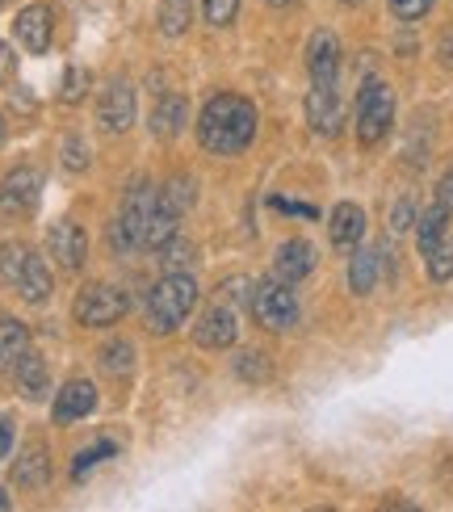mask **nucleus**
<instances>
[{"instance_id": "obj_1", "label": "nucleus", "mask_w": 453, "mask_h": 512, "mask_svg": "<svg viewBox=\"0 0 453 512\" xmlns=\"http://www.w3.org/2000/svg\"><path fill=\"white\" fill-rule=\"evenodd\" d=\"M256 135V105L240 93H219L206 101V110L198 114V139L206 152L214 156H235L244 152Z\"/></svg>"}, {"instance_id": "obj_2", "label": "nucleus", "mask_w": 453, "mask_h": 512, "mask_svg": "<svg viewBox=\"0 0 453 512\" xmlns=\"http://www.w3.org/2000/svg\"><path fill=\"white\" fill-rule=\"evenodd\" d=\"M198 303V282L189 273H168L160 277L147 294V324L151 332H172L185 324V315Z\"/></svg>"}, {"instance_id": "obj_3", "label": "nucleus", "mask_w": 453, "mask_h": 512, "mask_svg": "<svg viewBox=\"0 0 453 512\" xmlns=\"http://www.w3.org/2000/svg\"><path fill=\"white\" fill-rule=\"evenodd\" d=\"M252 315L256 324L269 328V332H290L298 324V294L290 282H282V277H265L261 286H252Z\"/></svg>"}, {"instance_id": "obj_4", "label": "nucleus", "mask_w": 453, "mask_h": 512, "mask_svg": "<svg viewBox=\"0 0 453 512\" xmlns=\"http://www.w3.org/2000/svg\"><path fill=\"white\" fill-rule=\"evenodd\" d=\"M156 194L160 189H151L147 181H139L131 194L122 198V210L110 227V240H114V252H131V248H143V231H147V219L151 210H156Z\"/></svg>"}, {"instance_id": "obj_5", "label": "nucleus", "mask_w": 453, "mask_h": 512, "mask_svg": "<svg viewBox=\"0 0 453 512\" xmlns=\"http://www.w3.org/2000/svg\"><path fill=\"white\" fill-rule=\"evenodd\" d=\"M391 122H395V93L382 80H365V89L357 97V139L365 147H374L386 139Z\"/></svg>"}, {"instance_id": "obj_6", "label": "nucleus", "mask_w": 453, "mask_h": 512, "mask_svg": "<svg viewBox=\"0 0 453 512\" xmlns=\"http://www.w3.org/2000/svg\"><path fill=\"white\" fill-rule=\"evenodd\" d=\"M126 311H131V298H126L118 286H105V282L84 286L76 294V307H72L76 324H84V328H110Z\"/></svg>"}, {"instance_id": "obj_7", "label": "nucleus", "mask_w": 453, "mask_h": 512, "mask_svg": "<svg viewBox=\"0 0 453 512\" xmlns=\"http://www.w3.org/2000/svg\"><path fill=\"white\" fill-rule=\"evenodd\" d=\"M38 194H42V173L38 168H26V164L13 168V173L0 181V215H9V219L34 215Z\"/></svg>"}, {"instance_id": "obj_8", "label": "nucleus", "mask_w": 453, "mask_h": 512, "mask_svg": "<svg viewBox=\"0 0 453 512\" xmlns=\"http://www.w3.org/2000/svg\"><path fill=\"white\" fill-rule=\"evenodd\" d=\"M97 118H101L105 131H114V135L131 131V122H135V89H131V84H126V80L105 84V93L97 101Z\"/></svg>"}, {"instance_id": "obj_9", "label": "nucleus", "mask_w": 453, "mask_h": 512, "mask_svg": "<svg viewBox=\"0 0 453 512\" xmlns=\"http://www.w3.org/2000/svg\"><path fill=\"white\" fill-rule=\"evenodd\" d=\"M47 252L51 261H59L63 273H76L84 265V256H89V240H84V231L76 223H55L47 231Z\"/></svg>"}, {"instance_id": "obj_10", "label": "nucleus", "mask_w": 453, "mask_h": 512, "mask_svg": "<svg viewBox=\"0 0 453 512\" xmlns=\"http://www.w3.org/2000/svg\"><path fill=\"white\" fill-rule=\"evenodd\" d=\"M235 336H240V324H235V311H231L227 303L210 307V311L198 319V328H193V340H198L202 349H231Z\"/></svg>"}, {"instance_id": "obj_11", "label": "nucleus", "mask_w": 453, "mask_h": 512, "mask_svg": "<svg viewBox=\"0 0 453 512\" xmlns=\"http://www.w3.org/2000/svg\"><path fill=\"white\" fill-rule=\"evenodd\" d=\"M307 122L319 135H336L344 126V105H340L336 84H315V89L307 93Z\"/></svg>"}, {"instance_id": "obj_12", "label": "nucleus", "mask_w": 453, "mask_h": 512, "mask_svg": "<svg viewBox=\"0 0 453 512\" xmlns=\"http://www.w3.org/2000/svg\"><path fill=\"white\" fill-rule=\"evenodd\" d=\"M307 72L315 84H336L340 76V42L332 30H315L311 47H307Z\"/></svg>"}, {"instance_id": "obj_13", "label": "nucleus", "mask_w": 453, "mask_h": 512, "mask_svg": "<svg viewBox=\"0 0 453 512\" xmlns=\"http://www.w3.org/2000/svg\"><path fill=\"white\" fill-rule=\"evenodd\" d=\"M51 26H55V17H51V9L47 5H30V9H21L17 13V42L26 47L30 55H42L51 47Z\"/></svg>"}, {"instance_id": "obj_14", "label": "nucleus", "mask_w": 453, "mask_h": 512, "mask_svg": "<svg viewBox=\"0 0 453 512\" xmlns=\"http://www.w3.org/2000/svg\"><path fill=\"white\" fill-rule=\"evenodd\" d=\"M97 408V391H93V382H68V387L59 391L55 399V424H72V420H84Z\"/></svg>"}, {"instance_id": "obj_15", "label": "nucleus", "mask_w": 453, "mask_h": 512, "mask_svg": "<svg viewBox=\"0 0 453 512\" xmlns=\"http://www.w3.org/2000/svg\"><path fill=\"white\" fill-rule=\"evenodd\" d=\"M328 236L336 248H357L361 236H365V210L353 206V202H340L328 219Z\"/></svg>"}, {"instance_id": "obj_16", "label": "nucleus", "mask_w": 453, "mask_h": 512, "mask_svg": "<svg viewBox=\"0 0 453 512\" xmlns=\"http://www.w3.org/2000/svg\"><path fill=\"white\" fill-rule=\"evenodd\" d=\"M315 269V248L307 244V240H286L282 248H277V277L282 282H302Z\"/></svg>"}, {"instance_id": "obj_17", "label": "nucleus", "mask_w": 453, "mask_h": 512, "mask_svg": "<svg viewBox=\"0 0 453 512\" xmlns=\"http://www.w3.org/2000/svg\"><path fill=\"white\" fill-rule=\"evenodd\" d=\"M185 122H189V101H185L181 93L160 97V105L151 110V131H156V139L181 135V131H185Z\"/></svg>"}, {"instance_id": "obj_18", "label": "nucleus", "mask_w": 453, "mask_h": 512, "mask_svg": "<svg viewBox=\"0 0 453 512\" xmlns=\"http://www.w3.org/2000/svg\"><path fill=\"white\" fill-rule=\"evenodd\" d=\"M13 479L17 487H47L51 483V454H47V445H26L13 466Z\"/></svg>"}, {"instance_id": "obj_19", "label": "nucleus", "mask_w": 453, "mask_h": 512, "mask_svg": "<svg viewBox=\"0 0 453 512\" xmlns=\"http://www.w3.org/2000/svg\"><path fill=\"white\" fill-rule=\"evenodd\" d=\"M17 391L26 399H47L51 395V370L38 353H26L17 361Z\"/></svg>"}, {"instance_id": "obj_20", "label": "nucleus", "mask_w": 453, "mask_h": 512, "mask_svg": "<svg viewBox=\"0 0 453 512\" xmlns=\"http://www.w3.org/2000/svg\"><path fill=\"white\" fill-rule=\"evenodd\" d=\"M30 353V328L21 319H0V370L17 366Z\"/></svg>"}, {"instance_id": "obj_21", "label": "nucleus", "mask_w": 453, "mask_h": 512, "mask_svg": "<svg viewBox=\"0 0 453 512\" xmlns=\"http://www.w3.org/2000/svg\"><path fill=\"white\" fill-rule=\"evenodd\" d=\"M13 290L26 298V303H47V294H51V269H47V261H38V256L30 252V261H26V269H21Z\"/></svg>"}, {"instance_id": "obj_22", "label": "nucleus", "mask_w": 453, "mask_h": 512, "mask_svg": "<svg viewBox=\"0 0 453 512\" xmlns=\"http://www.w3.org/2000/svg\"><path fill=\"white\" fill-rule=\"evenodd\" d=\"M177 223H181V215H177V210H168V206H160V194H156V210H151L147 231H143V248L160 252L172 236H177Z\"/></svg>"}, {"instance_id": "obj_23", "label": "nucleus", "mask_w": 453, "mask_h": 512, "mask_svg": "<svg viewBox=\"0 0 453 512\" xmlns=\"http://www.w3.org/2000/svg\"><path fill=\"white\" fill-rule=\"evenodd\" d=\"M378 273H382V252L361 248L349 261V286H353V294H370L378 286Z\"/></svg>"}, {"instance_id": "obj_24", "label": "nucleus", "mask_w": 453, "mask_h": 512, "mask_svg": "<svg viewBox=\"0 0 453 512\" xmlns=\"http://www.w3.org/2000/svg\"><path fill=\"white\" fill-rule=\"evenodd\" d=\"M445 223H449V210L437 202V206H428L424 215H420V223H416V236H420V252H433L441 240H449L445 236Z\"/></svg>"}, {"instance_id": "obj_25", "label": "nucleus", "mask_w": 453, "mask_h": 512, "mask_svg": "<svg viewBox=\"0 0 453 512\" xmlns=\"http://www.w3.org/2000/svg\"><path fill=\"white\" fill-rule=\"evenodd\" d=\"M193 202H198V185H193L189 177H172V181L160 189V206L177 210V215H185Z\"/></svg>"}, {"instance_id": "obj_26", "label": "nucleus", "mask_w": 453, "mask_h": 512, "mask_svg": "<svg viewBox=\"0 0 453 512\" xmlns=\"http://www.w3.org/2000/svg\"><path fill=\"white\" fill-rule=\"evenodd\" d=\"M189 21H193L189 0H164V5H160V30L168 38H181L189 30Z\"/></svg>"}, {"instance_id": "obj_27", "label": "nucleus", "mask_w": 453, "mask_h": 512, "mask_svg": "<svg viewBox=\"0 0 453 512\" xmlns=\"http://www.w3.org/2000/svg\"><path fill=\"white\" fill-rule=\"evenodd\" d=\"M26 261H30V248L26 244H0V282H9V286H17V277H21V269H26Z\"/></svg>"}, {"instance_id": "obj_28", "label": "nucleus", "mask_w": 453, "mask_h": 512, "mask_svg": "<svg viewBox=\"0 0 453 512\" xmlns=\"http://www.w3.org/2000/svg\"><path fill=\"white\" fill-rule=\"evenodd\" d=\"M84 93H93V76L72 63V68L63 72V89H59V97H63V105H80Z\"/></svg>"}, {"instance_id": "obj_29", "label": "nucleus", "mask_w": 453, "mask_h": 512, "mask_svg": "<svg viewBox=\"0 0 453 512\" xmlns=\"http://www.w3.org/2000/svg\"><path fill=\"white\" fill-rule=\"evenodd\" d=\"M193 256H198V252H193V244H189V240H181V236H172V240L160 248V261H164V269H168V273H185Z\"/></svg>"}, {"instance_id": "obj_30", "label": "nucleus", "mask_w": 453, "mask_h": 512, "mask_svg": "<svg viewBox=\"0 0 453 512\" xmlns=\"http://www.w3.org/2000/svg\"><path fill=\"white\" fill-rule=\"evenodd\" d=\"M424 261H428V277H433V282H449L453 277V244L441 240L433 252H424Z\"/></svg>"}, {"instance_id": "obj_31", "label": "nucleus", "mask_w": 453, "mask_h": 512, "mask_svg": "<svg viewBox=\"0 0 453 512\" xmlns=\"http://www.w3.org/2000/svg\"><path fill=\"white\" fill-rule=\"evenodd\" d=\"M101 361H105V370L110 374H126L135 366V349L126 345V340H110V345L101 349Z\"/></svg>"}, {"instance_id": "obj_32", "label": "nucleus", "mask_w": 453, "mask_h": 512, "mask_svg": "<svg viewBox=\"0 0 453 512\" xmlns=\"http://www.w3.org/2000/svg\"><path fill=\"white\" fill-rule=\"evenodd\" d=\"M235 374H240L244 382H269L273 366H269V357H265V353H244L240 361H235Z\"/></svg>"}, {"instance_id": "obj_33", "label": "nucleus", "mask_w": 453, "mask_h": 512, "mask_svg": "<svg viewBox=\"0 0 453 512\" xmlns=\"http://www.w3.org/2000/svg\"><path fill=\"white\" fill-rule=\"evenodd\" d=\"M206 21L210 26H231L235 13H240V0H206Z\"/></svg>"}, {"instance_id": "obj_34", "label": "nucleus", "mask_w": 453, "mask_h": 512, "mask_svg": "<svg viewBox=\"0 0 453 512\" xmlns=\"http://www.w3.org/2000/svg\"><path fill=\"white\" fill-rule=\"evenodd\" d=\"M412 227H416V206L407 198H399L395 210H391V231H395V236H403V231H412Z\"/></svg>"}, {"instance_id": "obj_35", "label": "nucleus", "mask_w": 453, "mask_h": 512, "mask_svg": "<svg viewBox=\"0 0 453 512\" xmlns=\"http://www.w3.org/2000/svg\"><path fill=\"white\" fill-rule=\"evenodd\" d=\"M428 9H433V0H391V13L399 21H420Z\"/></svg>"}, {"instance_id": "obj_36", "label": "nucleus", "mask_w": 453, "mask_h": 512, "mask_svg": "<svg viewBox=\"0 0 453 512\" xmlns=\"http://www.w3.org/2000/svg\"><path fill=\"white\" fill-rule=\"evenodd\" d=\"M105 454H114V445H110V441H101V445H97V450H89V454H80V458H76V471H72V475L80 479V475H84V471H89V466H93L97 458H105Z\"/></svg>"}, {"instance_id": "obj_37", "label": "nucleus", "mask_w": 453, "mask_h": 512, "mask_svg": "<svg viewBox=\"0 0 453 512\" xmlns=\"http://www.w3.org/2000/svg\"><path fill=\"white\" fill-rule=\"evenodd\" d=\"M63 156H68V168H72V173H80V168L89 164V156H84V143H80V139H68V147H63Z\"/></svg>"}, {"instance_id": "obj_38", "label": "nucleus", "mask_w": 453, "mask_h": 512, "mask_svg": "<svg viewBox=\"0 0 453 512\" xmlns=\"http://www.w3.org/2000/svg\"><path fill=\"white\" fill-rule=\"evenodd\" d=\"M437 202H441L445 210H453V168H449V173L441 177V185H437Z\"/></svg>"}, {"instance_id": "obj_39", "label": "nucleus", "mask_w": 453, "mask_h": 512, "mask_svg": "<svg viewBox=\"0 0 453 512\" xmlns=\"http://www.w3.org/2000/svg\"><path fill=\"white\" fill-rule=\"evenodd\" d=\"M9 445H13V420H9V416H0V458L9 454Z\"/></svg>"}, {"instance_id": "obj_40", "label": "nucleus", "mask_w": 453, "mask_h": 512, "mask_svg": "<svg viewBox=\"0 0 453 512\" xmlns=\"http://www.w3.org/2000/svg\"><path fill=\"white\" fill-rule=\"evenodd\" d=\"M13 68H17V59H13V51L5 47V42H0V80H9Z\"/></svg>"}, {"instance_id": "obj_41", "label": "nucleus", "mask_w": 453, "mask_h": 512, "mask_svg": "<svg viewBox=\"0 0 453 512\" xmlns=\"http://www.w3.org/2000/svg\"><path fill=\"white\" fill-rule=\"evenodd\" d=\"M265 5H273V9H282V5H294V0H265Z\"/></svg>"}, {"instance_id": "obj_42", "label": "nucleus", "mask_w": 453, "mask_h": 512, "mask_svg": "<svg viewBox=\"0 0 453 512\" xmlns=\"http://www.w3.org/2000/svg\"><path fill=\"white\" fill-rule=\"evenodd\" d=\"M5 508H9V496H5V492H0V512H5Z\"/></svg>"}, {"instance_id": "obj_43", "label": "nucleus", "mask_w": 453, "mask_h": 512, "mask_svg": "<svg viewBox=\"0 0 453 512\" xmlns=\"http://www.w3.org/2000/svg\"><path fill=\"white\" fill-rule=\"evenodd\" d=\"M0 143H5V118H0Z\"/></svg>"}, {"instance_id": "obj_44", "label": "nucleus", "mask_w": 453, "mask_h": 512, "mask_svg": "<svg viewBox=\"0 0 453 512\" xmlns=\"http://www.w3.org/2000/svg\"><path fill=\"white\" fill-rule=\"evenodd\" d=\"M5 5H9V0H0V9H5Z\"/></svg>"}, {"instance_id": "obj_45", "label": "nucleus", "mask_w": 453, "mask_h": 512, "mask_svg": "<svg viewBox=\"0 0 453 512\" xmlns=\"http://www.w3.org/2000/svg\"><path fill=\"white\" fill-rule=\"evenodd\" d=\"M349 5H357V0H349Z\"/></svg>"}]
</instances>
